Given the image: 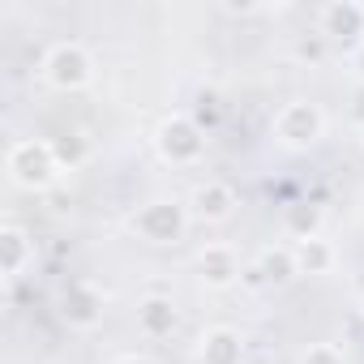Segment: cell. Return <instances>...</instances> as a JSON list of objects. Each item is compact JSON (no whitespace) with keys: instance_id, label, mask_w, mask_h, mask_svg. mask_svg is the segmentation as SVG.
Instances as JSON below:
<instances>
[{"instance_id":"cell-1","label":"cell","mask_w":364,"mask_h":364,"mask_svg":"<svg viewBox=\"0 0 364 364\" xmlns=\"http://www.w3.org/2000/svg\"><path fill=\"white\" fill-rule=\"evenodd\" d=\"M56 171H60V163H56V150L48 141H18L9 150V176L26 189H43Z\"/></svg>"},{"instance_id":"cell-2","label":"cell","mask_w":364,"mask_h":364,"mask_svg":"<svg viewBox=\"0 0 364 364\" xmlns=\"http://www.w3.org/2000/svg\"><path fill=\"white\" fill-rule=\"evenodd\" d=\"M43 69H48V77H52L56 86H82V82L90 77V60H86V52H82V48H69V43L52 48Z\"/></svg>"},{"instance_id":"cell-3","label":"cell","mask_w":364,"mask_h":364,"mask_svg":"<svg viewBox=\"0 0 364 364\" xmlns=\"http://www.w3.org/2000/svg\"><path fill=\"white\" fill-rule=\"evenodd\" d=\"M0 253H5V274L9 279H18L31 262H35V240L22 232V228H5V232H0Z\"/></svg>"},{"instance_id":"cell-4","label":"cell","mask_w":364,"mask_h":364,"mask_svg":"<svg viewBox=\"0 0 364 364\" xmlns=\"http://www.w3.org/2000/svg\"><path fill=\"white\" fill-rule=\"evenodd\" d=\"M317 133H321V116L313 107H304V103H291L283 112V120H279V137L283 141H313Z\"/></svg>"},{"instance_id":"cell-5","label":"cell","mask_w":364,"mask_h":364,"mask_svg":"<svg viewBox=\"0 0 364 364\" xmlns=\"http://www.w3.org/2000/svg\"><path fill=\"white\" fill-rule=\"evenodd\" d=\"M137 228H141L146 236H154V240H167V236L180 232V215H176L167 202H154V206H146V215L137 219Z\"/></svg>"},{"instance_id":"cell-6","label":"cell","mask_w":364,"mask_h":364,"mask_svg":"<svg viewBox=\"0 0 364 364\" xmlns=\"http://www.w3.org/2000/svg\"><path fill=\"white\" fill-rule=\"evenodd\" d=\"M65 317L77 321V326H95V321H99V300H95V291H90V287H73V291L65 296Z\"/></svg>"},{"instance_id":"cell-7","label":"cell","mask_w":364,"mask_h":364,"mask_svg":"<svg viewBox=\"0 0 364 364\" xmlns=\"http://www.w3.org/2000/svg\"><path fill=\"white\" fill-rule=\"evenodd\" d=\"M163 150H167L171 159H193V154H198V133H193L185 120H176V124L163 129Z\"/></svg>"},{"instance_id":"cell-8","label":"cell","mask_w":364,"mask_h":364,"mask_svg":"<svg viewBox=\"0 0 364 364\" xmlns=\"http://www.w3.org/2000/svg\"><path fill=\"white\" fill-rule=\"evenodd\" d=\"M206 347H202V355H206V364H236L240 360V343H236V334H228V330H215L210 338H202Z\"/></svg>"},{"instance_id":"cell-9","label":"cell","mask_w":364,"mask_h":364,"mask_svg":"<svg viewBox=\"0 0 364 364\" xmlns=\"http://www.w3.org/2000/svg\"><path fill=\"white\" fill-rule=\"evenodd\" d=\"M198 215H206V219H228V210H232V193L223 189V185H206V189H198Z\"/></svg>"},{"instance_id":"cell-10","label":"cell","mask_w":364,"mask_h":364,"mask_svg":"<svg viewBox=\"0 0 364 364\" xmlns=\"http://www.w3.org/2000/svg\"><path fill=\"white\" fill-rule=\"evenodd\" d=\"M202 274H206L210 283H228L236 270H232V257H228L223 249H210V253H202Z\"/></svg>"},{"instance_id":"cell-11","label":"cell","mask_w":364,"mask_h":364,"mask_svg":"<svg viewBox=\"0 0 364 364\" xmlns=\"http://www.w3.org/2000/svg\"><path fill=\"white\" fill-rule=\"evenodd\" d=\"M141 321H146V330H167L171 321H176V313H171V304L167 300H150V304H141Z\"/></svg>"},{"instance_id":"cell-12","label":"cell","mask_w":364,"mask_h":364,"mask_svg":"<svg viewBox=\"0 0 364 364\" xmlns=\"http://www.w3.org/2000/svg\"><path fill=\"white\" fill-rule=\"evenodd\" d=\"M300 262H304L309 270H317V266H326V262H330V253H326V249H317V245H304V249H300Z\"/></svg>"},{"instance_id":"cell-13","label":"cell","mask_w":364,"mask_h":364,"mask_svg":"<svg viewBox=\"0 0 364 364\" xmlns=\"http://www.w3.org/2000/svg\"><path fill=\"white\" fill-rule=\"evenodd\" d=\"M304 364H338V355H334L330 347H317V351H309V355H304Z\"/></svg>"},{"instance_id":"cell-14","label":"cell","mask_w":364,"mask_h":364,"mask_svg":"<svg viewBox=\"0 0 364 364\" xmlns=\"http://www.w3.org/2000/svg\"><path fill=\"white\" fill-rule=\"evenodd\" d=\"M120 364H146V360H133V355H129V360H120Z\"/></svg>"},{"instance_id":"cell-15","label":"cell","mask_w":364,"mask_h":364,"mask_svg":"<svg viewBox=\"0 0 364 364\" xmlns=\"http://www.w3.org/2000/svg\"><path fill=\"white\" fill-rule=\"evenodd\" d=\"M360 60H364V56H360Z\"/></svg>"}]
</instances>
